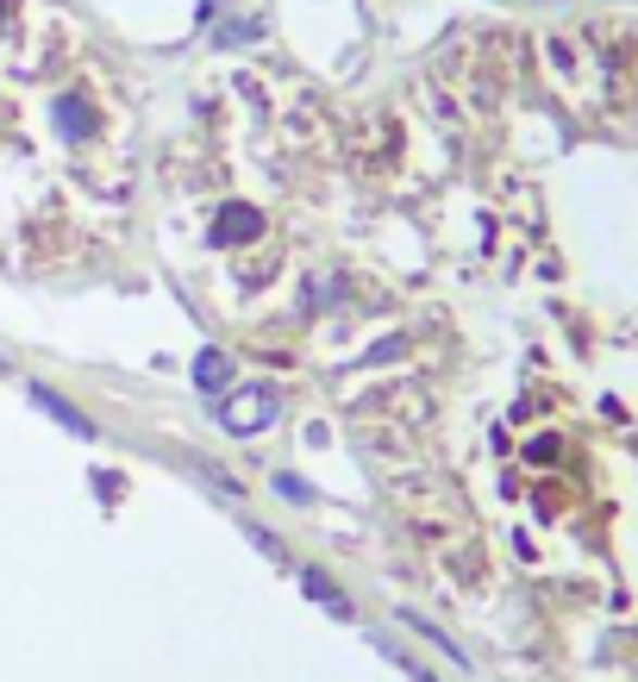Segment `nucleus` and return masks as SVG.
I'll return each instance as SVG.
<instances>
[{"instance_id":"f257e3e1","label":"nucleus","mask_w":638,"mask_h":682,"mask_svg":"<svg viewBox=\"0 0 638 682\" xmlns=\"http://www.w3.org/2000/svg\"><path fill=\"white\" fill-rule=\"evenodd\" d=\"M220 420H226L232 432H257V426H270V420H276V395H270V388H245L238 401L220 407Z\"/></svg>"},{"instance_id":"f03ea898","label":"nucleus","mask_w":638,"mask_h":682,"mask_svg":"<svg viewBox=\"0 0 638 682\" xmlns=\"http://www.w3.org/2000/svg\"><path fill=\"white\" fill-rule=\"evenodd\" d=\"M32 401L45 407V413H51L57 426H70L76 438H95V426H88V420H82V413H76L70 401H63V395H51V388H32Z\"/></svg>"},{"instance_id":"7ed1b4c3","label":"nucleus","mask_w":638,"mask_h":682,"mask_svg":"<svg viewBox=\"0 0 638 682\" xmlns=\"http://www.w3.org/2000/svg\"><path fill=\"white\" fill-rule=\"evenodd\" d=\"M195 382H201V388H226V382H232L226 351H201V363H195Z\"/></svg>"},{"instance_id":"20e7f679","label":"nucleus","mask_w":638,"mask_h":682,"mask_svg":"<svg viewBox=\"0 0 638 682\" xmlns=\"http://www.w3.org/2000/svg\"><path fill=\"white\" fill-rule=\"evenodd\" d=\"M301 588L313 595V602H326L333 613H351V602H345V595L333 588V576H320V570H307V576H301Z\"/></svg>"},{"instance_id":"39448f33","label":"nucleus","mask_w":638,"mask_h":682,"mask_svg":"<svg viewBox=\"0 0 638 682\" xmlns=\"http://www.w3.org/2000/svg\"><path fill=\"white\" fill-rule=\"evenodd\" d=\"M251 232H257L251 207H226V213H220V238H226V245H232V238H251Z\"/></svg>"},{"instance_id":"423d86ee","label":"nucleus","mask_w":638,"mask_h":682,"mask_svg":"<svg viewBox=\"0 0 638 682\" xmlns=\"http://www.w3.org/2000/svg\"><path fill=\"white\" fill-rule=\"evenodd\" d=\"M276 488L288 495V501H307V495H313V488H307V482H295V476H276Z\"/></svg>"},{"instance_id":"0eeeda50","label":"nucleus","mask_w":638,"mask_h":682,"mask_svg":"<svg viewBox=\"0 0 638 682\" xmlns=\"http://www.w3.org/2000/svg\"><path fill=\"white\" fill-rule=\"evenodd\" d=\"M420 682H433V677H420Z\"/></svg>"}]
</instances>
